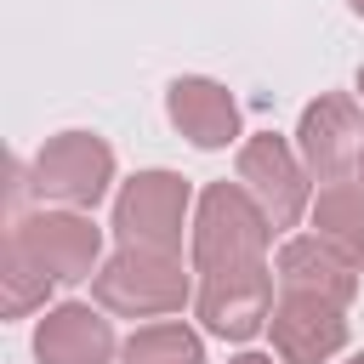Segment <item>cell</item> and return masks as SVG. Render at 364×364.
I'll return each instance as SVG.
<instances>
[{
	"instance_id": "ac0fdd59",
	"label": "cell",
	"mask_w": 364,
	"mask_h": 364,
	"mask_svg": "<svg viewBox=\"0 0 364 364\" xmlns=\"http://www.w3.org/2000/svg\"><path fill=\"white\" fill-rule=\"evenodd\" d=\"M347 6H353V17H364V0H347Z\"/></svg>"
},
{
	"instance_id": "52a82bcc",
	"label": "cell",
	"mask_w": 364,
	"mask_h": 364,
	"mask_svg": "<svg viewBox=\"0 0 364 364\" xmlns=\"http://www.w3.org/2000/svg\"><path fill=\"white\" fill-rule=\"evenodd\" d=\"M193 313H199L205 336H216V341H250L273 318V267L267 262H245V267H210V273H199Z\"/></svg>"
},
{
	"instance_id": "8992f818",
	"label": "cell",
	"mask_w": 364,
	"mask_h": 364,
	"mask_svg": "<svg viewBox=\"0 0 364 364\" xmlns=\"http://www.w3.org/2000/svg\"><path fill=\"white\" fill-rule=\"evenodd\" d=\"M233 182H245V193L267 210L273 233H290V228L313 210V176H307L296 142L279 136V131H256V136L239 142Z\"/></svg>"
},
{
	"instance_id": "d6986e66",
	"label": "cell",
	"mask_w": 364,
	"mask_h": 364,
	"mask_svg": "<svg viewBox=\"0 0 364 364\" xmlns=\"http://www.w3.org/2000/svg\"><path fill=\"white\" fill-rule=\"evenodd\" d=\"M353 176H358V182H364V154H358V171H353Z\"/></svg>"
},
{
	"instance_id": "7a4b0ae2",
	"label": "cell",
	"mask_w": 364,
	"mask_h": 364,
	"mask_svg": "<svg viewBox=\"0 0 364 364\" xmlns=\"http://www.w3.org/2000/svg\"><path fill=\"white\" fill-rule=\"evenodd\" d=\"M273 245V222L267 210L245 193V182H210L193 205V233H188V267L210 273V267H245V262H267Z\"/></svg>"
},
{
	"instance_id": "ffe728a7",
	"label": "cell",
	"mask_w": 364,
	"mask_h": 364,
	"mask_svg": "<svg viewBox=\"0 0 364 364\" xmlns=\"http://www.w3.org/2000/svg\"><path fill=\"white\" fill-rule=\"evenodd\" d=\"M347 364H364V353H353V358H347Z\"/></svg>"
},
{
	"instance_id": "2e32d148",
	"label": "cell",
	"mask_w": 364,
	"mask_h": 364,
	"mask_svg": "<svg viewBox=\"0 0 364 364\" xmlns=\"http://www.w3.org/2000/svg\"><path fill=\"white\" fill-rule=\"evenodd\" d=\"M228 364H273V353H233Z\"/></svg>"
},
{
	"instance_id": "8fae6325",
	"label": "cell",
	"mask_w": 364,
	"mask_h": 364,
	"mask_svg": "<svg viewBox=\"0 0 364 364\" xmlns=\"http://www.w3.org/2000/svg\"><path fill=\"white\" fill-rule=\"evenodd\" d=\"M273 279L284 296H318L330 307H353L358 296V267L318 233H290L273 256Z\"/></svg>"
},
{
	"instance_id": "30bf717a",
	"label": "cell",
	"mask_w": 364,
	"mask_h": 364,
	"mask_svg": "<svg viewBox=\"0 0 364 364\" xmlns=\"http://www.w3.org/2000/svg\"><path fill=\"white\" fill-rule=\"evenodd\" d=\"M165 119L199 154H216V148L239 142V102L222 80H205V74H176L165 85Z\"/></svg>"
},
{
	"instance_id": "4fadbf2b",
	"label": "cell",
	"mask_w": 364,
	"mask_h": 364,
	"mask_svg": "<svg viewBox=\"0 0 364 364\" xmlns=\"http://www.w3.org/2000/svg\"><path fill=\"white\" fill-rule=\"evenodd\" d=\"M313 233L324 245H336L358 273H364V182L347 176V182H324L313 193Z\"/></svg>"
},
{
	"instance_id": "6da1fadb",
	"label": "cell",
	"mask_w": 364,
	"mask_h": 364,
	"mask_svg": "<svg viewBox=\"0 0 364 364\" xmlns=\"http://www.w3.org/2000/svg\"><path fill=\"white\" fill-rule=\"evenodd\" d=\"M193 267H182L176 250H131L119 245L102 273L91 279V301L114 318H171L193 301Z\"/></svg>"
},
{
	"instance_id": "ba28073f",
	"label": "cell",
	"mask_w": 364,
	"mask_h": 364,
	"mask_svg": "<svg viewBox=\"0 0 364 364\" xmlns=\"http://www.w3.org/2000/svg\"><path fill=\"white\" fill-rule=\"evenodd\" d=\"M296 154L307 165V176L324 188V182H347L358 171V154H364V102L358 97H313L296 119Z\"/></svg>"
},
{
	"instance_id": "7c38bea8",
	"label": "cell",
	"mask_w": 364,
	"mask_h": 364,
	"mask_svg": "<svg viewBox=\"0 0 364 364\" xmlns=\"http://www.w3.org/2000/svg\"><path fill=\"white\" fill-rule=\"evenodd\" d=\"M125 341H114V318L97 301H57L34 324V358L40 364H114Z\"/></svg>"
},
{
	"instance_id": "e0dca14e",
	"label": "cell",
	"mask_w": 364,
	"mask_h": 364,
	"mask_svg": "<svg viewBox=\"0 0 364 364\" xmlns=\"http://www.w3.org/2000/svg\"><path fill=\"white\" fill-rule=\"evenodd\" d=\"M353 85H358V102H364V68H358V80H353Z\"/></svg>"
},
{
	"instance_id": "5bb4252c",
	"label": "cell",
	"mask_w": 364,
	"mask_h": 364,
	"mask_svg": "<svg viewBox=\"0 0 364 364\" xmlns=\"http://www.w3.org/2000/svg\"><path fill=\"white\" fill-rule=\"evenodd\" d=\"M119 364H205V336L182 318H154L125 336Z\"/></svg>"
},
{
	"instance_id": "277c9868",
	"label": "cell",
	"mask_w": 364,
	"mask_h": 364,
	"mask_svg": "<svg viewBox=\"0 0 364 364\" xmlns=\"http://www.w3.org/2000/svg\"><path fill=\"white\" fill-rule=\"evenodd\" d=\"M193 188L188 176L154 165V171H136L119 182L114 193V239L131 245V250H176L182 256V233H193Z\"/></svg>"
},
{
	"instance_id": "9a60e30c",
	"label": "cell",
	"mask_w": 364,
	"mask_h": 364,
	"mask_svg": "<svg viewBox=\"0 0 364 364\" xmlns=\"http://www.w3.org/2000/svg\"><path fill=\"white\" fill-rule=\"evenodd\" d=\"M51 290H57V284L6 239V245H0V313H6V318H28L34 307L51 301Z\"/></svg>"
},
{
	"instance_id": "9c48e42d",
	"label": "cell",
	"mask_w": 364,
	"mask_h": 364,
	"mask_svg": "<svg viewBox=\"0 0 364 364\" xmlns=\"http://www.w3.org/2000/svg\"><path fill=\"white\" fill-rule=\"evenodd\" d=\"M273 336V358L279 364H330L347 347V307H330L318 296H284L273 301L267 318Z\"/></svg>"
},
{
	"instance_id": "5b68a950",
	"label": "cell",
	"mask_w": 364,
	"mask_h": 364,
	"mask_svg": "<svg viewBox=\"0 0 364 364\" xmlns=\"http://www.w3.org/2000/svg\"><path fill=\"white\" fill-rule=\"evenodd\" d=\"M6 239L51 279V284H85L102 273V228L85 216V210H23L11 216Z\"/></svg>"
},
{
	"instance_id": "3957f363",
	"label": "cell",
	"mask_w": 364,
	"mask_h": 364,
	"mask_svg": "<svg viewBox=\"0 0 364 364\" xmlns=\"http://www.w3.org/2000/svg\"><path fill=\"white\" fill-rule=\"evenodd\" d=\"M23 188L57 210H97L114 188V148L97 131H57L34 148Z\"/></svg>"
}]
</instances>
